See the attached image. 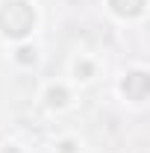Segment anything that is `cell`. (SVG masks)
Wrapping results in <instances>:
<instances>
[{"label":"cell","instance_id":"obj_1","mask_svg":"<svg viewBox=\"0 0 150 153\" xmlns=\"http://www.w3.org/2000/svg\"><path fill=\"white\" fill-rule=\"evenodd\" d=\"M50 103L62 106V103H65V91H62V88H59V91H50Z\"/></svg>","mask_w":150,"mask_h":153}]
</instances>
